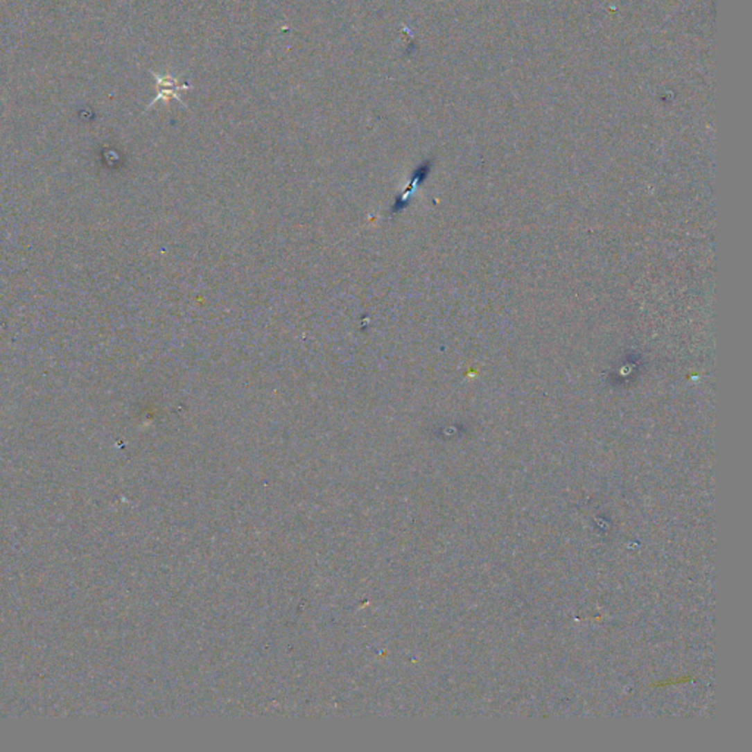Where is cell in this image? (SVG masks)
<instances>
[{"mask_svg":"<svg viewBox=\"0 0 752 752\" xmlns=\"http://www.w3.org/2000/svg\"><path fill=\"white\" fill-rule=\"evenodd\" d=\"M152 73H153V77L157 81V96H156L155 100L152 102V105L156 103L157 100H162V98H166V100H168V98H170V97H175V98H178L180 102H182L180 91L190 89L189 84H180L174 77H169V76L160 77V76H157L156 72H152Z\"/></svg>","mask_w":752,"mask_h":752,"instance_id":"1","label":"cell"}]
</instances>
